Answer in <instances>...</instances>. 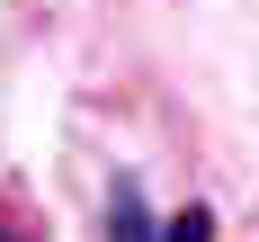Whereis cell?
Masks as SVG:
<instances>
[{"mask_svg":"<svg viewBox=\"0 0 259 242\" xmlns=\"http://www.w3.org/2000/svg\"><path fill=\"white\" fill-rule=\"evenodd\" d=\"M107 242H161V215L143 206V180L107 188Z\"/></svg>","mask_w":259,"mask_h":242,"instance_id":"obj_1","label":"cell"},{"mask_svg":"<svg viewBox=\"0 0 259 242\" xmlns=\"http://www.w3.org/2000/svg\"><path fill=\"white\" fill-rule=\"evenodd\" d=\"M161 242H214V206H179V215H161Z\"/></svg>","mask_w":259,"mask_h":242,"instance_id":"obj_2","label":"cell"},{"mask_svg":"<svg viewBox=\"0 0 259 242\" xmlns=\"http://www.w3.org/2000/svg\"><path fill=\"white\" fill-rule=\"evenodd\" d=\"M0 242H36V233H18V224H9V215H0Z\"/></svg>","mask_w":259,"mask_h":242,"instance_id":"obj_3","label":"cell"}]
</instances>
